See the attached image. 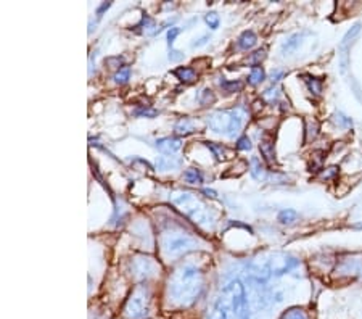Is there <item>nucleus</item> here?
Masks as SVG:
<instances>
[{"label": "nucleus", "mask_w": 362, "mask_h": 319, "mask_svg": "<svg viewBox=\"0 0 362 319\" xmlns=\"http://www.w3.org/2000/svg\"><path fill=\"white\" fill-rule=\"evenodd\" d=\"M126 316L129 319H144L150 313V292L147 287H137L126 303Z\"/></svg>", "instance_id": "423d86ee"}, {"label": "nucleus", "mask_w": 362, "mask_h": 319, "mask_svg": "<svg viewBox=\"0 0 362 319\" xmlns=\"http://www.w3.org/2000/svg\"><path fill=\"white\" fill-rule=\"evenodd\" d=\"M177 34H179V29L177 28H171L168 31V44H169V47H171V45H173L174 39L177 37Z\"/></svg>", "instance_id": "a878e982"}, {"label": "nucleus", "mask_w": 362, "mask_h": 319, "mask_svg": "<svg viewBox=\"0 0 362 319\" xmlns=\"http://www.w3.org/2000/svg\"><path fill=\"white\" fill-rule=\"evenodd\" d=\"M129 76H131V68L122 66V68H119V71L115 74V81L118 84H126L127 81H129Z\"/></svg>", "instance_id": "f3484780"}, {"label": "nucleus", "mask_w": 362, "mask_h": 319, "mask_svg": "<svg viewBox=\"0 0 362 319\" xmlns=\"http://www.w3.org/2000/svg\"><path fill=\"white\" fill-rule=\"evenodd\" d=\"M204 194H208L209 197H213V199H214V197H216V194L213 192V190H209V189H206V190H204Z\"/></svg>", "instance_id": "c756f323"}, {"label": "nucleus", "mask_w": 362, "mask_h": 319, "mask_svg": "<svg viewBox=\"0 0 362 319\" xmlns=\"http://www.w3.org/2000/svg\"><path fill=\"white\" fill-rule=\"evenodd\" d=\"M359 31H361V25H356L351 31H348L346 33V36L343 37V40H341V45H340V50H341V54H340V58H341V66H343V69H346V66H348V45H349V42L353 44V39L358 36L359 34Z\"/></svg>", "instance_id": "6e6552de"}, {"label": "nucleus", "mask_w": 362, "mask_h": 319, "mask_svg": "<svg viewBox=\"0 0 362 319\" xmlns=\"http://www.w3.org/2000/svg\"><path fill=\"white\" fill-rule=\"evenodd\" d=\"M174 74L182 81V83H192V81L197 79V73L194 68H187V66H182V68H177L176 71H174Z\"/></svg>", "instance_id": "9b49d317"}, {"label": "nucleus", "mask_w": 362, "mask_h": 319, "mask_svg": "<svg viewBox=\"0 0 362 319\" xmlns=\"http://www.w3.org/2000/svg\"><path fill=\"white\" fill-rule=\"evenodd\" d=\"M296 218H298V214L293 210H284L279 214V221L282 224H291L293 221H296Z\"/></svg>", "instance_id": "dca6fc26"}, {"label": "nucleus", "mask_w": 362, "mask_h": 319, "mask_svg": "<svg viewBox=\"0 0 362 319\" xmlns=\"http://www.w3.org/2000/svg\"><path fill=\"white\" fill-rule=\"evenodd\" d=\"M261 152L264 153V156L269 161H272V156H274V150H272V144H271V141H262L261 142Z\"/></svg>", "instance_id": "aec40b11"}, {"label": "nucleus", "mask_w": 362, "mask_h": 319, "mask_svg": "<svg viewBox=\"0 0 362 319\" xmlns=\"http://www.w3.org/2000/svg\"><path fill=\"white\" fill-rule=\"evenodd\" d=\"M243 120L245 113L242 110H223V112H216L209 116L208 124L214 132H218V134L233 137L240 132Z\"/></svg>", "instance_id": "20e7f679"}, {"label": "nucleus", "mask_w": 362, "mask_h": 319, "mask_svg": "<svg viewBox=\"0 0 362 319\" xmlns=\"http://www.w3.org/2000/svg\"><path fill=\"white\" fill-rule=\"evenodd\" d=\"M208 319H250L247 290L240 281L233 279L221 289Z\"/></svg>", "instance_id": "f257e3e1"}, {"label": "nucleus", "mask_w": 362, "mask_h": 319, "mask_svg": "<svg viewBox=\"0 0 362 319\" xmlns=\"http://www.w3.org/2000/svg\"><path fill=\"white\" fill-rule=\"evenodd\" d=\"M184 179L190 184H202L203 182V176H202L200 170H195V168H190V170H187L184 173Z\"/></svg>", "instance_id": "ddd939ff"}, {"label": "nucleus", "mask_w": 362, "mask_h": 319, "mask_svg": "<svg viewBox=\"0 0 362 319\" xmlns=\"http://www.w3.org/2000/svg\"><path fill=\"white\" fill-rule=\"evenodd\" d=\"M195 247V240L180 231H165L161 234V252L166 258H177Z\"/></svg>", "instance_id": "39448f33"}, {"label": "nucleus", "mask_w": 362, "mask_h": 319, "mask_svg": "<svg viewBox=\"0 0 362 319\" xmlns=\"http://www.w3.org/2000/svg\"><path fill=\"white\" fill-rule=\"evenodd\" d=\"M282 319H308V316L301 310H290L288 313H285Z\"/></svg>", "instance_id": "5701e85b"}, {"label": "nucleus", "mask_w": 362, "mask_h": 319, "mask_svg": "<svg viewBox=\"0 0 362 319\" xmlns=\"http://www.w3.org/2000/svg\"><path fill=\"white\" fill-rule=\"evenodd\" d=\"M206 23L209 25V28L211 29H216L219 26V16H218V13H209V15H206Z\"/></svg>", "instance_id": "b1692460"}, {"label": "nucleus", "mask_w": 362, "mask_h": 319, "mask_svg": "<svg viewBox=\"0 0 362 319\" xmlns=\"http://www.w3.org/2000/svg\"><path fill=\"white\" fill-rule=\"evenodd\" d=\"M173 203L187 218H190L195 224L202 228H211L213 216L209 208L194 194H176L173 197Z\"/></svg>", "instance_id": "7ed1b4c3"}, {"label": "nucleus", "mask_w": 362, "mask_h": 319, "mask_svg": "<svg viewBox=\"0 0 362 319\" xmlns=\"http://www.w3.org/2000/svg\"><path fill=\"white\" fill-rule=\"evenodd\" d=\"M221 86L224 87L226 92H238V91H242V87H243L240 81H232V83H227V81H221Z\"/></svg>", "instance_id": "6ab92c4d"}, {"label": "nucleus", "mask_w": 362, "mask_h": 319, "mask_svg": "<svg viewBox=\"0 0 362 319\" xmlns=\"http://www.w3.org/2000/svg\"><path fill=\"white\" fill-rule=\"evenodd\" d=\"M203 290L202 271L192 265L180 266L169 279V300L176 306H189L200 297Z\"/></svg>", "instance_id": "f03ea898"}, {"label": "nucleus", "mask_w": 362, "mask_h": 319, "mask_svg": "<svg viewBox=\"0 0 362 319\" xmlns=\"http://www.w3.org/2000/svg\"><path fill=\"white\" fill-rule=\"evenodd\" d=\"M137 116H156L158 112H155V110H137L136 112Z\"/></svg>", "instance_id": "cd10ccee"}, {"label": "nucleus", "mask_w": 362, "mask_h": 319, "mask_svg": "<svg viewBox=\"0 0 362 319\" xmlns=\"http://www.w3.org/2000/svg\"><path fill=\"white\" fill-rule=\"evenodd\" d=\"M206 147L211 150L218 160H226L227 158V152H226V149L223 147V145H218L214 142H206Z\"/></svg>", "instance_id": "2eb2a0df"}, {"label": "nucleus", "mask_w": 362, "mask_h": 319, "mask_svg": "<svg viewBox=\"0 0 362 319\" xmlns=\"http://www.w3.org/2000/svg\"><path fill=\"white\" fill-rule=\"evenodd\" d=\"M264 78H266V74H264V69H262L261 66L256 65V66L251 68V73H250L248 83H250L251 86H256V84L262 83V81H264Z\"/></svg>", "instance_id": "f8f14e48"}, {"label": "nucleus", "mask_w": 362, "mask_h": 319, "mask_svg": "<svg viewBox=\"0 0 362 319\" xmlns=\"http://www.w3.org/2000/svg\"><path fill=\"white\" fill-rule=\"evenodd\" d=\"M264 57H266V55H264V50H258V52H256V54H255L253 57L250 58V63H253V65L256 66V63L261 62L262 58H264Z\"/></svg>", "instance_id": "bb28decb"}, {"label": "nucleus", "mask_w": 362, "mask_h": 319, "mask_svg": "<svg viewBox=\"0 0 362 319\" xmlns=\"http://www.w3.org/2000/svg\"><path fill=\"white\" fill-rule=\"evenodd\" d=\"M237 149L238 150H250L251 149V141L247 136L240 137V139H238V142H237Z\"/></svg>", "instance_id": "393cba45"}, {"label": "nucleus", "mask_w": 362, "mask_h": 319, "mask_svg": "<svg viewBox=\"0 0 362 319\" xmlns=\"http://www.w3.org/2000/svg\"><path fill=\"white\" fill-rule=\"evenodd\" d=\"M156 147L158 150H161L163 153H176L177 150H180L182 147V144H180L179 139H174V137H165V139H160V141H156Z\"/></svg>", "instance_id": "1a4fd4ad"}, {"label": "nucleus", "mask_w": 362, "mask_h": 319, "mask_svg": "<svg viewBox=\"0 0 362 319\" xmlns=\"http://www.w3.org/2000/svg\"><path fill=\"white\" fill-rule=\"evenodd\" d=\"M306 83L309 86V89H311L314 94H320V91H322V84H320V81L316 78H308Z\"/></svg>", "instance_id": "4be33fe9"}, {"label": "nucleus", "mask_w": 362, "mask_h": 319, "mask_svg": "<svg viewBox=\"0 0 362 319\" xmlns=\"http://www.w3.org/2000/svg\"><path fill=\"white\" fill-rule=\"evenodd\" d=\"M176 132L177 134H190V132H194V123H192L190 120H180L179 123L176 124Z\"/></svg>", "instance_id": "4468645a"}, {"label": "nucleus", "mask_w": 362, "mask_h": 319, "mask_svg": "<svg viewBox=\"0 0 362 319\" xmlns=\"http://www.w3.org/2000/svg\"><path fill=\"white\" fill-rule=\"evenodd\" d=\"M300 42H301V37H300V34H293V36H291L287 42L284 44V47H282V50L284 52H293L298 45H300Z\"/></svg>", "instance_id": "a211bd4d"}, {"label": "nucleus", "mask_w": 362, "mask_h": 319, "mask_svg": "<svg viewBox=\"0 0 362 319\" xmlns=\"http://www.w3.org/2000/svg\"><path fill=\"white\" fill-rule=\"evenodd\" d=\"M110 5H112V4H110V2H105V4H102L100 7H98V10H97V15H98V16H102L103 11L107 10V8H110Z\"/></svg>", "instance_id": "c85d7f7f"}, {"label": "nucleus", "mask_w": 362, "mask_h": 319, "mask_svg": "<svg viewBox=\"0 0 362 319\" xmlns=\"http://www.w3.org/2000/svg\"><path fill=\"white\" fill-rule=\"evenodd\" d=\"M216 100V97H214V94L209 89H204L203 92H202V95H200V102H202V105H209V103H213Z\"/></svg>", "instance_id": "412c9836"}, {"label": "nucleus", "mask_w": 362, "mask_h": 319, "mask_svg": "<svg viewBox=\"0 0 362 319\" xmlns=\"http://www.w3.org/2000/svg\"><path fill=\"white\" fill-rule=\"evenodd\" d=\"M156 268H158V266H156L155 261L148 257H136L131 263L132 276L139 281H145L148 279V277L155 276Z\"/></svg>", "instance_id": "0eeeda50"}, {"label": "nucleus", "mask_w": 362, "mask_h": 319, "mask_svg": "<svg viewBox=\"0 0 362 319\" xmlns=\"http://www.w3.org/2000/svg\"><path fill=\"white\" fill-rule=\"evenodd\" d=\"M256 34L253 31H245L240 37L237 40V45L238 49L242 50H250L251 47H255L256 45Z\"/></svg>", "instance_id": "9d476101"}]
</instances>
